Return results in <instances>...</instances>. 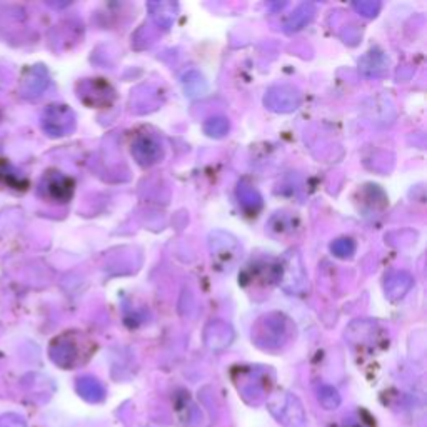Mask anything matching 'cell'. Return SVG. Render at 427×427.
Returning a JSON list of instances; mask_svg holds the SVG:
<instances>
[{
  "instance_id": "6da1fadb",
  "label": "cell",
  "mask_w": 427,
  "mask_h": 427,
  "mask_svg": "<svg viewBox=\"0 0 427 427\" xmlns=\"http://www.w3.org/2000/svg\"><path fill=\"white\" fill-rule=\"evenodd\" d=\"M267 409L274 416V419L284 427H306L307 416L302 402L297 395L285 393L272 394L267 400Z\"/></svg>"
},
{
  "instance_id": "7a4b0ae2",
  "label": "cell",
  "mask_w": 427,
  "mask_h": 427,
  "mask_svg": "<svg viewBox=\"0 0 427 427\" xmlns=\"http://www.w3.org/2000/svg\"><path fill=\"white\" fill-rule=\"evenodd\" d=\"M290 337L289 323L284 316H266L259 320L252 331V339L255 344L264 349H277L284 346Z\"/></svg>"
},
{
  "instance_id": "3957f363",
  "label": "cell",
  "mask_w": 427,
  "mask_h": 427,
  "mask_svg": "<svg viewBox=\"0 0 427 427\" xmlns=\"http://www.w3.org/2000/svg\"><path fill=\"white\" fill-rule=\"evenodd\" d=\"M301 104V94L294 87H272L266 95V105L276 112H289Z\"/></svg>"
},
{
  "instance_id": "277c9868",
  "label": "cell",
  "mask_w": 427,
  "mask_h": 427,
  "mask_svg": "<svg viewBox=\"0 0 427 427\" xmlns=\"http://www.w3.org/2000/svg\"><path fill=\"white\" fill-rule=\"evenodd\" d=\"M132 154L140 165L157 164L162 158V144L152 135H139L132 144Z\"/></svg>"
},
{
  "instance_id": "5b68a950",
  "label": "cell",
  "mask_w": 427,
  "mask_h": 427,
  "mask_svg": "<svg viewBox=\"0 0 427 427\" xmlns=\"http://www.w3.org/2000/svg\"><path fill=\"white\" fill-rule=\"evenodd\" d=\"M50 355L57 364L62 365L65 369H70L81 359V349H79L77 342L74 339L62 337L57 339L55 344H52Z\"/></svg>"
},
{
  "instance_id": "8992f818",
  "label": "cell",
  "mask_w": 427,
  "mask_h": 427,
  "mask_svg": "<svg viewBox=\"0 0 427 427\" xmlns=\"http://www.w3.org/2000/svg\"><path fill=\"white\" fill-rule=\"evenodd\" d=\"M232 341V331L229 325L222 323H214L205 331V344L212 351H222Z\"/></svg>"
},
{
  "instance_id": "52a82bcc",
  "label": "cell",
  "mask_w": 427,
  "mask_h": 427,
  "mask_svg": "<svg viewBox=\"0 0 427 427\" xmlns=\"http://www.w3.org/2000/svg\"><path fill=\"white\" fill-rule=\"evenodd\" d=\"M77 393L82 399H86L87 402H102L105 399V389L95 377L83 376L81 379H77Z\"/></svg>"
},
{
  "instance_id": "ba28073f",
  "label": "cell",
  "mask_w": 427,
  "mask_h": 427,
  "mask_svg": "<svg viewBox=\"0 0 427 427\" xmlns=\"http://www.w3.org/2000/svg\"><path fill=\"white\" fill-rule=\"evenodd\" d=\"M412 285L411 276L406 272H395L386 280V292L391 299L402 297L404 292H407Z\"/></svg>"
},
{
  "instance_id": "9c48e42d",
  "label": "cell",
  "mask_w": 427,
  "mask_h": 427,
  "mask_svg": "<svg viewBox=\"0 0 427 427\" xmlns=\"http://www.w3.org/2000/svg\"><path fill=\"white\" fill-rule=\"evenodd\" d=\"M317 399H319L320 406H323L325 411H336L342 402L341 394H339V391L332 386H320L319 391H317Z\"/></svg>"
},
{
  "instance_id": "30bf717a",
  "label": "cell",
  "mask_w": 427,
  "mask_h": 427,
  "mask_svg": "<svg viewBox=\"0 0 427 427\" xmlns=\"http://www.w3.org/2000/svg\"><path fill=\"white\" fill-rule=\"evenodd\" d=\"M237 196H239V202L245 210H254L255 212L261 207V197H259V194L252 187L239 186Z\"/></svg>"
},
{
  "instance_id": "8fae6325",
  "label": "cell",
  "mask_w": 427,
  "mask_h": 427,
  "mask_svg": "<svg viewBox=\"0 0 427 427\" xmlns=\"http://www.w3.org/2000/svg\"><path fill=\"white\" fill-rule=\"evenodd\" d=\"M204 129L207 134L212 135V137H222L224 134H227L229 122H227V118H224V117H215V118H210V121L207 122Z\"/></svg>"
},
{
  "instance_id": "7c38bea8",
  "label": "cell",
  "mask_w": 427,
  "mask_h": 427,
  "mask_svg": "<svg viewBox=\"0 0 427 427\" xmlns=\"http://www.w3.org/2000/svg\"><path fill=\"white\" fill-rule=\"evenodd\" d=\"M332 252L337 255V257H351L355 250V244L351 239H339L334 242L331 245Z\"/></svg>"
},
{
  "instance_id": "4fadbf2b",
  "label": "cell",
  "mask_w": 427,
  "mask_h": 427,
  "mask_svg": "<svg viewBox=\"0 0 427 427\" xmlns=\"http://www.w3.org/2000/svg\"><path fill=\"white\" fill-rule=\"evenodd\" d=\"M0 427H27L24 419L17 414H7V416L0 417Z\"/></svg>"
},
{
  "instance_id": "5bb4252c",
  "label": "cell",
  "mask_w": 427,
  "mask_h": 427,
  "mask_svg": "<svg viewBox=\"0 0 427 427\" xmlns=\"http://www.w3.org/2000/svg\"><path fill=\"white\" fill-rule=\"evenodd\" d=\"M355 8L362 11L364 15L372 17V15H376V12H377V8H379V6H377V4H365V2H362V4H355Z\"/></svg>"
}]
</instances>
